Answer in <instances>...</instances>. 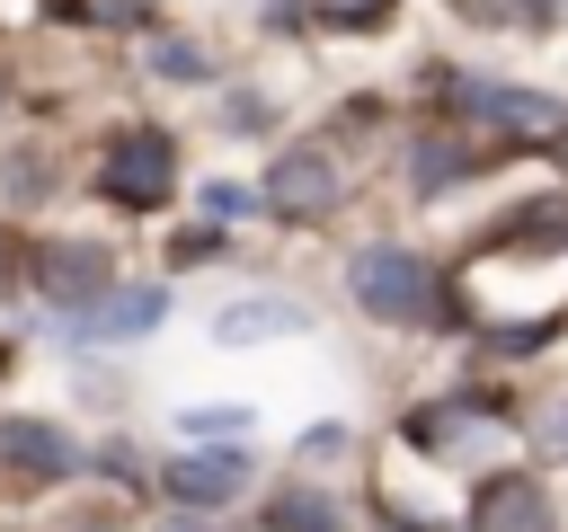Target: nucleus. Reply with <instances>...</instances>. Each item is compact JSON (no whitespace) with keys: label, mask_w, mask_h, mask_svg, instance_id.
I'll return each mask as SVG.
<instances>
[{"label":"nucleus","mask_w":568,"mask_h":532,"mask_svg":"<svg viewBox=\"0 0 568 532\" xmlns=\"http://www.w3.org/2000/svg\"><path fill=\"white\" fill-rule=\"evenodd\" d=\"M355 301L373 319H435V275L408 248H364L355 257Z\"/></svg>","instance_id":"nucleus-1"},{"label":"nucleus","mask_w":568,"mask_h":532,"mask_svg":"<svg viewBox=\"0 0 568 532\" xmlns=\"http://www.w3.org/2000/svg\"><path fill=\"white\" fill-rule=\"evenodd\" d=\"M98 186H106L115 204H169V186H178V160H169V133H115V151H106V168H98Z\"/></svg>","instance_id":"nucleus-2"},{"label":"nucleus","mask_w":568,"mask_h":532,"mask_svg":"<svg viewBox=\"0 0 568 532\" xmlns=\"http://www.w3.org/2000/svg\"><path fill=\"white\" fill-rule=\"evenodd\" d=\"M266 204H275L284 222H320V213L337 204V160H328V151H284V160L266 168Z\"/></svg>","instance_id":"nucleus-3"},{"label":"nucleus","mask_w":568,"mask_h":532,"mask_svg":"<svg viewBox=\"0 0 568 532\" xmlns=\"http://www.w3.org/2000/svg\"><path fill=\"white\" fill-rule=\"evenodd\" d=\"M453 115H479L506 133H559V106L541 89H497V80H453Z\"/></svg>","instance_id":"nucleus-4"},{"label":"nucleus","mask_w":568,"mask_h":532,"mask_svg":"<svg viewBox=\"0 0 568 532\" xmlns=\"http://www.w3.org/2000/svg\"><path fill=\"white\" fill-rule=\"evenodd\" d=\"M248 488V461L240 452H195V461H169V497L178 505H222Z\"/></svg>","instance_id":"nucleus-5"},{"label":"nucleus","mask_w":568,"mask_h":532,"mask_svg":"<svg viewBox=\"0 0 568 532\" xmlns=\"http://www.w3.org/2000/svg\"><path fill=\"white\" fill-rule=\"evenodd\" d=\"M0 461H18V470H36V479H62V470H80V443H62V434L36 426V417H9V426H0Z\"/></svg>","instance_id":"nucleus-6"},{"label":"nucleus","mask_w":568,"mask_h":532,"mask_svg":"<svg viewBox=\"0 0 568 532\" xmlns=\"http://www.w3.org/2000/svg\"><path fill=\"white\" fill-rule=\"evenodd\" d=\"M479 532H550V497L532 479H488L479 488Z\"/></svg>","instance_id":"nucleus-7"},{"label":"nucleus","mask_w":568,"mask_h":532,"mask_svg":"<svg viewBox=\"0 0 568 532\" xmlns=\"http://www.w3.org/2000/svg\"><path fill=\"white\" fill-rule=\"evenodd\" d=\"M160 293L142 284V293H106L98 310H71V337H142V328H160Z\"/></svg>","instance_id":"nucleus-8"},{"label":"nucleus","mask_w":568,"mask_h":532,"mask_svg":"<svg viewBox=\"0 0 568 532\" xmlns=\"http://www.w3.org/2000/svg\"><path fill=\"white\" fill-rule=\"evenodd\" d=\"M36 275H44V293H53V301H89V293L106 284V257H98V248H44V257H36Z\"/></svg>","instance_id":"nucleus-9"},{"label":"nucleus","mask_w":568,"mask_h":532,"mask_svg":"<svg viewBox=\"0 0 568 532\" xmlns=\"http://www.w3.org/2000/svg\"><path fill=\"white\" fill-rule=\"evenodd\" d=\"M284 328H302V310H293V301H240V310H222V319H213V337H222V346L284 337Z\"/></svg>","instance_id":"nucleus-10"},{"label":"nucleus","mask_w":568,"mask_h":532,"mask_svg":"<svg viewBox=\"0 0 568 532\" xmlns=\"http://www.w3.org/2000/svg\"><path fill=\"white\" fill-rule=\"evenodd\" d=\"M80 27H151V0H53Z\"/></svg>","instance_id":"nucleus-11"},{"label":"nucleus","mask_w":568,"mask_h":532,"mask_svg":"<svg viewBox=\"0 0 568 532\" xmlns=\"http://www.w3.org/2000/svg\"><path fill=\"white\" fill-rule=\"evenodd\" d=\"M462 168H470V142H426V151H417V186H426V195L453 186Z\"/></svg>","instance_id":"nucleus-12"},{"label":"nucleus","mask_w":568,"mask_h":532,"mask_svg":"<svg viewBox=\"0 0 568 532\" xmlns=\"http://www.w3.org/2000/svg\"><path fill=\"white\" fill-rule=\"evenodd\" d=\"M275 532H337V514H328L320 497H284V505H275Z\"/></svg>","instance_id":"nucleus-13"},{"label":"nucleus","mask_w":568,"mask_h":532,"mask_svg":"<svg viewBox=\"0 0 568 532\" xmlns=\"http://www.w3.org/2000/svg\"><path fill=\"white\" fill-rule=\"evenodd\" d=\"M248 408H186V434H240Z\"/></svg>","instance_id":"nucleus-14"},{"label":"nucleus","mask_w":568,"mask_h":532,"mask_svg":"<svg viewBox=\"0 0 568 532\" xmlns=\"http://www.w3.org/2000/svg\"><path fill=\"white\" fill-rule=\"evenodd\" d=\"M390 0H320V18H337V27H373Z\"/></svg>","instance_id":"nucleus-15"},{"label":"nucleus","mask_w":568,"mask_h":532,"mask_svg":"<svg viewBox=\"0 0 568 532\" xmlns=\"http://www.w3.org/2000/svg\"><path fill=\"white\" fill-rule=\"evenodd\" d=\"M559 160H568V115H559Z\"/></svg>","instance_id":"nucleus-16"}]
</instances>
